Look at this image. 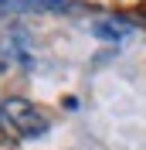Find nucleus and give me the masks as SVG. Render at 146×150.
Instances as JSON below:
<instances>
[{
    "label": "nucleus",
    "instance_id": "7ed1b4c3",
    "mask_svg": "<svg viewBox=\"0 0 146 150\" xmlns=\"http://www.w3.org/2000/svg\"><path fill=\"white\" fill-rule=\"evenodd\" d=\"M92 34L99 41H122L126 34H133V28L116 17H99V21H92Z\"/></svg>",
    "mask_w": 146,
    "mask_h": 150
},
{
    "label": "nucleus",
    "instance_id": "f03ea898",
    "mask_svg": "<svg viewBox=\"0 0 146 150\" xmlns=\"http://www.w3.org/2000/svg\"><path fill=\"white\" fill-rule=\"evenodd\" d=\"M72 0H0V14H72Z\"/></svg>",
    "mask_w": 146,
    "mask_h": 150
},
{
    "label": "nucleus",
    "instance_id": "f257e3e1",
    "mask_svg": "<svg viewBox=\"0 0 146 150\" xmlns=\"http://www.w3.org/2000/svg\"><path fill=\"white\" fill-rule=\"evenodd\" d=\"M0 123L20 140H34V137H44L51 130L48 112L41 106H34L31 99H20V96H10L0 103Z\"/></svg>",
    "mask_w": 146,
    "mask_h": 150
}]
</instances>
